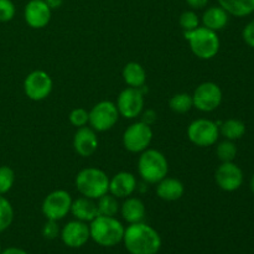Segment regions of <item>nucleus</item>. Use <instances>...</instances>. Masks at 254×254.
<instances>
[{
    "mask_svg": "<svg viewBox=\"0 0 254 254\" xmlns=\"http://www.w3.org/2000/svg\"><path fill=\"white\" fill-rule=\"evenodd\" d=\"M123 243L130 254H156L161 248L158 231L144 222L131 223L124 231Z\"/></svg>",
    "mask_w": 254,
    "mask_h": 254,
    "instance_id": "obj_1",
    "label": "nucleus"
},
{
    "mask_svg": "<svg viewBox=\"0 0 254 254\" xmlns=\"http://www.w3.org/2000/svg\"><path fill=\"white\" fill-rule=\"evenodd\" d=\"M126 227L116 217L98 215L89 222L91 240L101 247H114L123 242Z\"/></svg>",
    "mask_w": 254,
    "mask_h": 254,
    "instance_id": "obj_2",
    "label": "nucleus"
},
{
    "mask_svg": "<svg viewBox=\"0 0 254 254\" xmlns=\"http://www.w3.org/2000/svg\"><path fill=\"white\" fill-rule=\"evenodd\" d=\"M184 37L189 42L191 52L200 60L213 59L220 51L221 41L217 32L205 26L184 31Z\"/></svg>",
    "mask_w": 254,
    "mask_h": 254,
    "instance_id": "obj_3",
    "label": "nucleus"
},
{
    "mask_svg": "<svg viewBox=\"0 0 254 254\" xmlns=\"http://www.w3.org/2000/svg\"><path fill=\"white\" fill-rule=\"evenodd\" d=\"M74 185L81 196L98 200L101 196L108 193L109 178L101 169L84 168L76 175Z\"/></svg>",
    "mask_w": 254,
    "mask_h": 254,
    "instance_id": "obj_4",
    "label": "nucleus"
},
{
    "mask_svg": "<svg viewBox=\"0 0 254 254\" xmlns=\"http://www.w3.org/2000/svg\"><path fill=\"white\" fill-rule=\"evenodd\" d=\"M138 173L144 183L158 184L169 173L166 156L156 149H146L138 159Z\"/></svg>",
    "mask_w": 254,
    "mask_h": 254,
    "instance_id": "obj_5",
    "label": "nucleus"
},
{
    "mask_svg": "<svg viewBox=\"0 0 254 254\" xmlns=\"http://www.w3.org/2000/svg\"><path fill=\"white\" fill-rule=\"evenodd\" d=\"M123 146L126 150L133 154H140L150 146L153 140L151 126L143 121L130 124L123 133Z\"/></svg>",
    "mask_w": 254,
    "mask_h": 254,
    "instance_id": "obj_6",
    "label": "nucleus"
},
{
    "mask_svg": "<svg viewBox=\"0 0 254 254\" xmlns=\"http://www.w3.org/2000/svg\"><path fill=\"white\" fill-rule=\"evenodd\" d=\"M188 138L193 145L200 148H207L216 144L220 138V128L218 123L210 119L200 118L191 122L188 127Z\"/></svg>",
    "mask_w": 254,
    "mask_h": 254,
    "instance_id": "obj_7",
    "label": "nucleus"
},
{
    "mask_svg": "<svg viewBox=\"0 0 254 254\" xmlns=\"http://www.w3.org/2000/svg\"><path fill=\"white\" fill-rule=\"evenodd\" d=\"M119 112L116 103L112 101H101L89 111L88 124L97 133L111 130L119 119Z\"/></svg>",
    "mask_w": 254,
    "mask_h": 254,
    "instance_id": "obj_8",
    "label": "nucleus"
},
{
    "mask_svg": "<svg viewBox=\"0 0 254 254\" xmlns=\"http://www.w3.org/2000/svg\"><path fill=\"white\" fill-rule=\"evenodd\" d=\"M72 201V196L66 190L52 191L42 201V215L46 217V220L59 222L71 212Z\"/></svg>",
    "mask_w": 254,
    "mask_h": 254,
    "instance_id": "obj_9",
    "label": "nucleus"
},
{
    "mask_svg": "<svg viewBox=\"0 0 254 254\" xmlns=\"http://www.w3.org/2000/svg\"><path fill=\"white\" fill-rule=\"evenodd\" d=\"M222 89L215 82H203L198 84L192 94L193 107L203 113L216 111L222 103Z\"/></svg>",
    "mask_w": 254,
    "mask_h": 254,
    "instance_id": "obj_10",
    "label": "nucleus"
},
{
    "mask_svg": "<svg viewBox=\"0 0 254 254\" xmlns=\"http://www.w3.org/2000/svg\"><path fill=\"white\" fill-rule=\"evenodd\" d=\"M52 88L54 82L51 76L42 69L30 72L24 79V92L31 101H44L51 94Z\"/></svg>",
    "mask_w": 254,
    "mask_h": 254,
    "instance_id": "obj_11",
    "label": "nucleus"
},
{
    "mask_svg": "<svg viewBox=\"0 0 254 254\" xmlns=\"http://www.w3.org/2000/svg\"><path fill=\"white\" fill-rule=\"evenodd\" d=\"M144 103L143 88L127 87L119 93L116 106L119 116L126 119H134L143 113Z\"/></svg>",
    "mask_w": 254,
    "mask_h": 254,
    "instance_id": "obj_12",
    "label": "nucleus"
},
{
    "mask_svg": "<svg viewBox=\"0 0 254 254\" xmlns=\"http://www.w3.org/2000/svg\"><path fill=\"white\" fill-rule=\"evenodd\" d=\"M243 180H245V175H243L242 169L233 161L221 163V165L216 169V184L221 190L226 191V192L237 191L242 186Z\"/></svg>",
    "mask_w": 254,
    "mask_h": 254,
    "instance_id": "obj_13",
    "label": "nucleus"
},
{
    "mask_svg": "<svg viewBox=\"0 0 254 254\" xmlns=\"http://www.w3.org/2000/svg\"><path fill=\"white\" fill-rule=\"evenodd\" d=\"M62 242L69 248H81L91 240L89 225L82 221L73 220L67 222L60 233Z\"/></svg>",
    "mask_w": 254,
    "mask_h": 254,
    "instance_id": "obj_14",
    "label": "nucleus"
},
{
    "mask_svg": "<svg viewBox=\"0 0 254 254\" xmlns=\"http://www.w3.org/2000/svg\"><path fill=\"white\" fill-rule=\"evenodd\" d=\"M52 10L45 0H30L24 9V19L31 29H44L51 21Z\"/></svg>",
    "mask_w": 254,
    "mask_h": 254,
    "instance_id": "obj_15",
    "label": "nucleus"
},
{
    "mask_svg": "<svg viewBox=\"0 0 254 254\" xmlns=\"http://www.w3.org/2000/svg\"><path fill=\"white\" fill-rule=\"evenodd\" d=\"M74 151L82 158H88L92 156L97 151L98 148V136L97 131L92 129L91 127H82L77 128V131L73 135L72 141Z\"/></svg>",
    "mask_w": 254,
    "mask_h": 254,
    "instance_id": "obj_16",
    "label": "nucleus"
},
{
    "mask_svg": "<svg viewBox=\"0 0 254 254\" xmlns=\"http://www.w3.org/2000/svg\"><path fill=\"white\" fill-rule=\"evenodd\" d=\"M138 188V181L134 174L121 171L109 179L108 192L117 198H127L133 195Z\"/></svg>",
    "mask_w": 254,
    "mask_h": 254,
    "instance_id": "obj_17",
    "label": "nucleus"
},
{
    "mask_svg": "<svg viewBox=\"0 0 254 254\" xmlns=\"http://www.w3.org/2000/svg\"><path fill=\"white\" fill-rule=\"evenodd\" d=\"M155 185L156 195L163 201H169V202L178 201L185 193V186H184V184L179 179L175 178L165 176L163 180H160Z\"/></svg>",
    "mask_w": 254,
    "mask_h": 254,
    "instance_id": "obj_18",
    "label": "nucleus"
},
{
    "mask_svg": "<svg viewBox=\"0 0 254 254\" xmlns=\"http://www.w3.org/2000/svg\"><path fill=\"white\" fill-rule=\"evenodd\" d=\"M71 213L76 220L89 223L98 216V207H97L96 200L84 197V196L76 198V200L72 201Z\"/></svg>",
    "mask_w": 254,
    "mask_h": 254,
    "instance_id": "obj_19",
    "label": "nucleus"
},
{
    "mask_svg": "<svg viewBox=\"0 0 254 254\" xmlns=\"http://www.w3.org/2000/svg\"><path fill=\"white\" fill-rule=\"evenodd\" d=\"M122 217L129 225L131 223L143 222L146 215V208L143 201L138 197H129L124 198V202L121 205Z\"/></svg>",
    "mask_w": 254,
    "mask_h": 254,
    "instance_id": "obj_20",
    "label": "nucleus"
},
{
    "mask_svg": "<svg viewBox=\"0 0 254 254\" xmlns=\"http://www.w3.org/2000/svg\"><path fill=\"white\" fill-rule=\"evenodd\" d=\"M201 24L202 26L212 30V31H220L225 29L230 20V15L223 7L220 5L217 6H210L203 11L202 17H201Z\"/></svg>",
    "mask_w": 254,
    "mask_h": 254,
    "instance_id": "obj_21",
    "label": "nucleus"
},
{
    "mask_svg": "<svg viewBox=\"0 0 254 254\" xmlns=\"http://www.w3.org/2000/svg\"><path fill=\"white\" fill-rule=\"evenodd\" d=\"M124 82L128 87L133 88H143L146 82V71L138 62H129L124 66L122 71Z\"/></svg>",
    "mask_w": 254,
    "mask_h": 254,
    "instance_id": "obj_22",
    "label": "nucleus"
},
{
    "mask_svg": "<svg viewBox=\"0 0 254 254\" xmlns=\"http://www.w3.org/2000/svg\"><path fill=\"white\" fill-rule=\"evenodd\" d=\"M218 5L236 17H245L254 12V0H217Z\"/></svg>",
    "mask_w": 254,
    "mask_h": 254,
    "instance_id": "obj_23",
    "label": "nucleus"
},
{
    "mask_svg": "<svg viewBox=\"0 0 254 254\" xmlns=\"http://www.w3.org/2000/svg\"><path fill=\"white\" fill-rule=\"evenodd\" d=\"M218 128H220V135L227 140H238L246 134V124L240 119H227L223 123L218 124Z\"/></svg>",
    "mask_w": 254,
    "mask_h": 254,
    "instance_id": "obj_24",
    "label": "nucleus"
},
{
    "mask_svg": "<svg viewBox=\"0 0 254 254\" xmlns=\"http://www.w3.org/2000/svg\"><path fill=\"white\" fill-rule=\"evenodd\" d=\"M97 201V207H98V215L101 216H111L116 217L117 213L121 210V205L118 202V198L114 197L111 193L101 196Z\"/></svg>",
    "mask_w": 254,
    "mask_h": 254,
    "instance_id": "obj_25",
    "label": "nucleus"
},
{
    "mask_svg": "<svg viewBox=\"0 0 254 254\" xmlns=\"http://www.w3.org/2000/svg\"><path fill=\"white\" fill-rule=\"evenodd\" d=\"M169 107L174 113L185 114L193 108L192 96L189 93H176L169 101Z\"/></svg>",
    "mask_w": 254,
    "mask_h": 254,
    "instance_id": "obj_26",
    "label": "nucleus"
},
{
    "mask_svg": "<svg viewBox=\"0 0 254 254\" xmlns=\"http://www.w3.org/2000/svg\"><path fill=\"white\" fill-rule=\"evenodd\" d=\"M14 221V208L4 195H0V233L6 231Z\"/></svg>",
    "mask_w": 254,
    "mask_h": 254,
    "instance_id": "obj_27",
    "label": "nucleus"
},
{
    "mask_svg": "<svg viewBox=\"0 0 254 254\" xmlns=\"http://www.w3.org/2000/svg\"><path fill=\"white\" fill-rule=\"evenodd\" d=\"M216 155L221 163H230V161L235 160L237 156V146H236L235 141L225 139L223 141L218 143L216 146Z\"/></svg>",
    "mask_w": 254,
    "mask_h": 254,
    "instance_id": "obj_28",
    "label": "nucleus"
},
{
    "mask_svg": "<svg viewBox=\"0 0 254 254\" xmlns=\"http://www.w3.org/2000/svg\"><path fill=\"white\" fill-rule=\"evenodd\" d=\"M15 183V173L10 166H0V195H5L12 189Z\"/></svg>",
    "mask_w": 254,
    "mask_h": 254,
    "instance_id": "obj_29",
    "label": "nucleus"
},
{
    "mask_svg": "<svg viewBox=\"0 0 254 254\" xmlns=\"http://www.w3.org/2000/svg\"><path fill=\"white\" fill-rule=\"evenodd\" d=\"M200 17L193 10H186L179 17V24L184 31H191V30L196 29L200 26Z\"/></svg>",
    "mask_w": 254,
    "mask_h": 254,
    "instance_id": "obj_30",
    "label": "nucleus"
},
{
    "mask_svg": "<svg viewBox=\"0 0 254 254\" xmlns=\"http://www.w3.org/2000/svg\"><path fill=\"white\" fill-rule=\"evenodd\" d=\"M69 123L76 128H82L88 124L89 121V112L84 108H74L71 111L68 116Z\"/></svg>",
    "mask_w": 254,
    "mask_h": 254,
    "instance_id": "obj_31",
    "label": "nucleus"
},
{
    "mask_svg": "<svg viewBox=\"0 0 254 254\" xmlns=\"http://www.w3.org/2000/svg\"><path fill=\"white\" fill-rule=\"evenodd\" d=\"M16 7L11 0H0V22H9L14 19Z\"/></svg>",
    "mask_w": 254,
    "mask_h": 254,
    "instance_id": "obj_32",
    "label": "nucleus"
},
{
    "mask_svg": "<svg viewBox=\"0 0 254 254\" xmlns=\"http://www.w3.org/2000/svg\"><path fill=\"white\" fill-rule=\"evenodd\" d=\"M60 233H61V228H60L57 221L47 220L46 222H45L44 227H42V236H44L45 240L47 241L56 240V238L60 236Z\"/></svg>",
    "mask_w": 254,
    "mask_h": 254,
    "instance_id": "obj_33",
    "label": "nucleus"
},
{
    "mask_svg": "<svg viewBox=\"0 0 254 254\" xmlns=\"http://www.w3.org/2000/svg\"><path fill=\"white\" fill-rule=\"evenodd\" d=\"M242 37L248 46L254 49V20L246 25L242 31Z\"/></svg>",
    "mask_w": 254,
    "mask_h": 254,
    "instance_id": "obj_34",
    "label": "nucleus"
},
{
    "mask_svg": "<svg viewBox=\"0 0 254 254\" xmlns=\"http://www.w3.org/2000/svg\"><path fill=\"white\" fill-rule=\"evenodd\" d=\"M185 1L192 10H201L208 4V0H185Z\"/></svg>",
    "mask_w": 254,
    "mask_h": 254,
    "instance_id": "obj_35",
    "label": "nucleus"
},
{
    "mask_svg": "<svg viewBox=\"0 0 254 254\" xmlns=\"http://www.w3.org/2000/svg\"><path fill=\"white\" fill-rule=\"evenodd\" d=\"M156 119V114L154 113V111H146L145 113L143 114V122L144 123L149 124V126H151V124L155 122Z\"/></svg>",
    "mask_w": 254,
    "mask_h": 254,
    "instance_id": "obj_36",
    "label": "nucleus"
},
{
    "mask_svg": "<svg viewBox=\"0 0 254 254\" xmlns=\"http://www.w3.org/2000/svg\"><path fill=\"white\" fill-rule=\"evenodd\" d=\"M1 254H29L26 251H24L22 248L17 247H9L6 250L1 251Z\"/></svg>",
    "mask_w": 254,
    "mask_h": 254,
    "instance_id": "obj_37",
    "label": "nucleus"
},
{
    "mask_svg": "<svg viewBox=\"0 0 254 254\" xmlns=\"http://www.w3.org/2000/svg\"><path fill=\"white\" fill-rule=\"evenodd\" d=\"M45 2L49 5L50 9L55 10V9H59V7H61V5L64 4V0H45Z\"/></svg>",
    "mask_w": 254,
    "mask_h": 254,
    "instance_id": "obj_38",
    "label": "nucleus"
},
{
    "mask_svg": "<svg viewBox=\"0 0 254 254\" xmlns=\"http://www.w3.org/2000/svg\"><path fill=\"white\" fill-rule=\"evenodd\" d=\"M251 190H252V192L254 193V175L252 176V179H251Z\"/></svg>",
    "mask_w": 254,
    "mask_h": 254,
    "instance_id": "obj_39",
    "label": "nucleus"
},
{
    "mask_svg": "<svg viewBox=\"0 0 254 254\" xmlns=\"http://www.w3.org/2000/svg\"><path fill=\"white\" fill-rule=\"evenodd\" d=\"M1 251H2V250H1V246H0V254H1Z\"/></svg>",
    "mask_w": 254,
    "mask_h": 254,
    "instance_id": "obj_40",
    "label": "nucleus"
}]
</instances>
